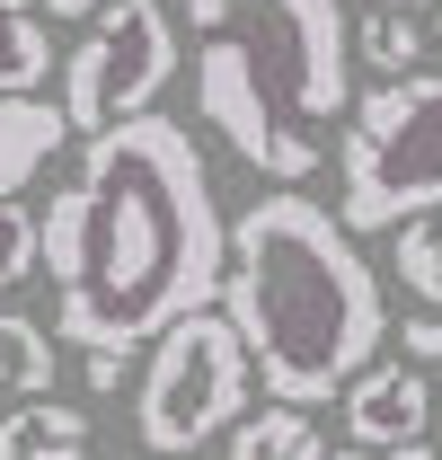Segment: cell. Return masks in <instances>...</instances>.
Instances as JSON below:
<instances>
[{
  "label": "cell",
  "mask_w": 442,
  "mask_h": 460,
  "mask_svg": "<svg viewBox=\"0 0 442 460\" xmlns=\"http://www.w3.org/2000/svg\"><path fill=\"white\" fill-rule=\"evenodd\" d=\"M36 266L54 284L62 345H151L177 310L221 301L230 222L213 169L177 115H115L80 133V169L36 222Z\"/></svg>",
  "instance_id": "6da1fadb"
},
{
  "label": "cell",
  "mask_w": 442,
  "mask_h": 460,
  "mask_svg": "<svg viewBox=\"0 0 442 460\" xmlns=\"http://www.w3.org/2000/svg\"><path fill=\"white\" fill-rule=\"evenodd\" d=\"M221 319L239 328L266 399H292V407L336 399L389 345V301L372 257L301 186H275L266 204H248L230 222Z\"/></svg>",
  "instance_id": "7a4b0ae2"
},
{
  "label": "cell",
  "mask_w": 442,
  "mask_h": 460,
  "mask_svg": "<svg viewBox=\"0 0 442 460\" xmlns=\"http://www.w3.org/2000/svg\"><path fill=\"white\" fill-rule=\"evenodd\" d=\"M195 124L275 186L319 169V124L354 107V27L336 0H186Z\"/></svg>",
  "instance_id": "3957f363"
},
{
  "label": "cell",
  "mask_w": 442,
  "mask_h": 460,
  "mask_svg": "<svg viewBox=\"0 0 442 460\" xmlns=\"http://www.w3.org/2000/svg\"><path fill=\"white\" fill-rule=\"evenodd\" d=\"M425 204H442V71H389L372 98L345 107L336 222L363 239Z\"/></svg>",
  "instance_id": "277c9868"
},
{
  "label": "cell",
  "mask_w": 442,
  "mask_h": 460,
  "mask_svg": "<svg viewBox=\"0 0 442 460\" xmlns=\"http://www.w3.org/2000/svg\"><path fill=\"white\" fill-rule=\"evenodd\" d=\"M248 390H257V363H248L239 328L221 319V301L177 310L151 337L142 390H133V434H142V452H195V443L230 434Z\"/></svg>",
  "instance_id": "5b68a950"
},
{
  "label": "cell",
  "mask_w": 442,
  "mask_h": 460,
  "mask_svg": "<svg viewBox=\"0 0 442 460\" xmlns=\"http://www.w3.org/2000/svg\"><path fill=\"white\" fill-rule=\"evenodd\" d=\"M62 71V124L71 133H98L115 115L160 107L168 71H177V27H168L160 0H98L89 9V36L54 62Z\"/></svg>",
  "instance_id": "8992f818"
},
{
  "label": "cell",
  "mask_w": 442,
  "mask_h": 460,
  "mask_svg": "<svg viewBox=\"0 0 442 460\" xmlns=\"http://www.w3.org/2000/svg\"><path fill=\"white\" fill-rule=\"evenodd\" d=\"M336 399H345V443H372V452H389L398 434L434 425V390H425L416 363H363Z\"/></svg>",
  "instance_id": "52a82bcc"
},
{
  "label": "cell",
  "mask_w": 442,
  "mask_h": 460,
  "mask_svg": "<svg viewBox=\"0 0 442 460\" xmlns=\"http://www.w3.org/2000/svg\"><path fill=\"white\" fill-rule=\"evenodd\" d=\"M62 142H71L62 98H45V89H0V195H27Z\"/></svg>",
  "instance_id": "ba28073f"
},
{
  "label": "cell",
  "mask_w": 442,
  "mask_h": 460,
  "mask_svg": "<svg viewBox=\"0 0 442 460\" xmlns=\"http://www.w3.org/2000/svg\"><path fill=\"white\" fill-rule=\"evenodd\" d=\"M0 460H89V416L54 390H36L0 416Z\"/></svg>",
  "instance_id": "9c48e42d"
},
{
  "label": "cell",
  "mask_w": 442,
  "mask_h": 460,
  "mask_svg": "<svg viewBox=\"0 0 442 460\" xmlns=\"http://www.w3.org/2000/svg\"><path fill=\"white\" fill-rule=\"evenodd\" d=\"M230 460H328V443L292 399H275L266 416H248V407L230 416Z\"/></svg>",
  "instance_id": "30bf717a"
},
{
  "label": "cell",
  "mask_w": 442,
  "mask_h": 460,
  "mask_svg": "<svg viewBox=\"0 0 442 460\" xmlns=\"http://www.w3.org/2000/svg\"><path fill=\"white\" fill-rule=\"evenodd\" d=\"M54 372H62V337L36 328V319H18V310H0V390L36 399V390H54Z\"/></svg>",
  "instance_id": "8fae6325"
},
{
  "label": "cell",
  "mask_w": 442,
  "mask_h": 460,
  "mask_svg": "<svg viewBox=\"0 0 442 460\" xmlns=\"http://www.w3.org/2000/svg\"><path fill=\"white\" fill-rule=\"evenodd\" d=\"M54 45H45V18H36V0H0V89H45V71H54Z\"/></svg>",
  "instance_id": "7c38bea8"
},
{
  "label": "cell",
  "mask_w": 442,
  "mask_h": 460,
  "mask_svg": "<svg viewBox=\"0 0 442 460\" xmlns=\"http://www.w3.org/2000/svg\"><path fill=\"white\" fill-rule=\"evenodd\" d=\"M398 230V284L416 292L425 310H442V204H425V213H407V222H389Z\"/></svg>",
  "instance_id": "4fadbf2b"
},
{
  "label": "cell",
  "mask_w": 442,
  "mask_h": 460,
  "mask_svg": "<svg viewBox=\"0 0 442 460\" xmlns=\"http://www.w3.org/2000/svg\"><path fill=\"white\" fill-rule=\"evenodd\" d=\"M354 54L372 62L381 80H389V71H416V62H425V27H416L398 0H372V18L354 27Z\"/></svg>",
  "instance_id": "5bb4252c"
},
{
  "label": "cell",
  "mask_w": 442,
  "mask_h": 460,
  "mask_svg": "<svg viewBox=\"0 0 442 460\" xmlns=\"http://www.w3.org/2000/svg\"><path fill=\"white\" fill-rule=\"evenodd\" d=\"M27 275H36V213L18 195H0V292L27 284Z\"/></svg>",
  "instance_id": "9a60e30c"
},
{
  "label": "cell",
  "mask_w": 442,
  "mask_h": 460,
  "mask_svg": "<svg viewBox=\"0 0 442 460\" xmlns=\"http://www.w3.org/2000/svg\"><path fill=\"white\" fill-rule=\"evenodd\" d=\"M398 363H416V372H434V363H442V319H434V310L398 319Z\"/></svg>",
  "instance_id": "2e32d148"
},
{
  "label": "cell",
  "mask_w": 442,
  "mask_h": 460,
  "mask_svg": "<svg viewBox=\"0 0 442 460\" xmlns=\"http://www.w3.org/2000/svg\"><path fill=\"white\" fill-rule=\"evenodd\" d=\"M381 460H434V443H425V434H398V443H389Z\"/></svg>",
  "instance_id": "e0dca14e"
},
{
  "label": "cell",
  "mask_w": 442,
  "mask_h": 460,
  "mask_svg": "<svg viewBox=\"0 0 442 460\" xmlns=\"http://www.w3.org/2000/svg\"><path fill=\"white\" fill-rule=\"evenodd\" d=\"M45 9H54V18H89L98 0H45Z\"/></svg>",
  "instance_id": "ac0fdd59"
},
{
  "label": "cell",
  "mask_w": 442,
  "mask_h": 460,
  "mask_svg": "<svg viewBox=\"0 0 442 460\" xmlns=\"http://www.w3.org/2000/svg\"><path fill=\"white\" fill-rule=\"evenodd\" d=\"M328 460H381V452H372V443H336Z\"/></svg>",
  "instance_id": "d6986e66"
},
{
  "label": "cell",
  "mask_w": 442,
  "mask_h": 460,
  "mask_svg": "<svg viewBox=\"0 0 442 460\" xmlns=\"http://www.w3.org/2000/svg\"><path fill=\"white\" fill-rule=\"evenodd\" d=\"M434 425H442V407H434ZM434 460H442V434H434Z\"/></svg>",
  "instance_id": "ffe728a7"
},
{
  "label": "cell",
  "mask_w": 442,
  "mask_h": 460,
  "mask_svg": "<svg viewBox=\"0 0 442 460\" xmlns=\"http://www.w3.org/2000/svg\"><path fill=\"white\" fill-rule=\"evenodd\" d=\"M151 460H195V452H151Z\"/></svg>",
  "instance_id": "44dd1931"
},
{
  "label": "cell",
  "mask_w": 442,
  "mask_h": 460,
  "mask_svg": "<svg viewBox=\"0 0 442 460\" xmlns=\"http://www.w3.org/2000/svg\"><path fill=\"white\" fill-rule=\"evenodd\" d=\"M398 9H416V0H398Z\"/></svg>",
  "instance_id": "7402d4cb"
}]
</instances>
